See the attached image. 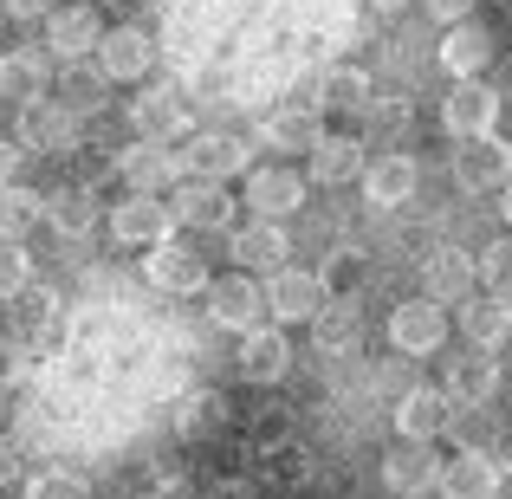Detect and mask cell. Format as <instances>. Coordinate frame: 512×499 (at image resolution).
Segmentation results:
<instances>
[{"instance_id":"1","label":"cell","mask_w":512,"mask_h":499,"mask_svg":"<svg viewBox=\"0 0 512 499\" xmlns=\"http://www.w3.org/2000/svg\"><path fill=\"white\" fill-rule=\"evenodd\" d=\"M389 344L402 350V357H435L441 344H448V312H441V299H402L396 312H389Z\"/></svg>"},{"instance_id":"2","label":"cell","mask_w":512,"mask_h":499,"mask_svg":"<svg viewBox=\"0 0 512 499\" xmlns=\"http://www.w3.org/2000/svg\"><path fill=\"white\" fill-rule=\"evenodd\" d=\"M98 39H104L98 7H85V0H72V7H46V59L78 65V59L98 52Z\"/></svg>"},{"instance_id":"3","label":"cell","mask_w":512,"mask_h":499,"mask_svg":"<svg viewBox=\"0 0 512 499\" xmlns=\"http://www.w3.org/2000/svg\"><path fill=\"white\" fill-rule=\"evenodd\" d=\"M78 137H85V117L65 111L59 98L26 104V117H20V150H39V156H72V150H78Z\"/></svg>"},{"instance_id":"4","label":"cell","mask_w":512,"mask_h":499,"mask_svg":"<svg viewBox=\"0 0 512 499\" xmlns=\"http://www.w3.org/2000/svg\"><path fill=\"white\" fill-rule=\"evenodd\" d=\"M325 279L318 273H299V266H279L273 279H266V318L273 325H305V318L325 312Z\"/></svg>"},{"instance_id":"5","label":"cell","mask_w":512,"mask_h":499,"mask_svg":"<svg viewBox=\"0 0 512 499\" xmlns=\"http://www.w3.org/2000/svg\"><path fill=\"white\" fill-rule=\"evenodd\" d=\"M208 318L214 325H227V331H253V325H266V286L253 273H227V279H214L208 286Z\"/></svg>"},{"instance_id":"6","label":"cell","mask_w":512,"mask_h":499,"mask_svg":"<svg viewBox=\"0 0 512 499\" xmlns=\"http://www.w3.org/2000/svg\"><path fill=\"white\" fill-rule=\"evenodd\" d=\"M175 156H182V175H201V182H227V175H240L253 163L247 137H234V130H201V137Z\"/></svg>"},{"instance_id":"7","label":"cell","mask_w":512,"mask_h":499,"mask_svg":"<svg viewBox=\"0 0 512 499\" xmlns=\"http://www.w3.org/2000/svg\"><path fill=\"white\" fill-rule=\"evenodd\" d=\"M117 175L130 182V195H169V188L182 182V156H175L169 143L137 137L124 156H117Z\"/></svg>"},{"instance_id":"8","label":"cell","mask_w":512,"mask_h":499,"mask_svg":"<svg viewBox=\"0 0 512 499\" xmlns=\"http://www.w3.org/2000/svg\"><path fill=\"white\" fill-rule=\"evenodd\" d=\"M169 214L182 227H201V234H221L227 221H234V195H227L221 182H201V175H188V182L169 188Z\"/></svg>"},{"instance_id":"9","label":"cell","mask_w":512,"mask_h":499,"mask_svg":"<svg viewBox=\"0 0 512 499\" xmlns=\"http://www.w3.org/2000/svg\"><path fill=\"white\" fill-rule=\"evenodd\" d=\"M441 124H448L454 137H487V130L500 124V91L480 85V78H454V91L441 98Z\"/></svg>"},{"instance_id":"10","label":"cell","mask_w":512,"mask_h":499,"mask_svg":"<svg viewBox=\"0 0 512 499\" xmlns=\"http://www.w3.org/2000/svg\"><path fill=\"white\" fill-rule=\"evenodd\" d=\"M454 182L461 188H506L512 182V143L506 137H461L454 150Z\"/></svg>"},{"instance_id":"11","label":"cell","mask_w":512,"mask_h":499,"mask_svg":"<svg viewBox=\"0 0 512 499\" xmlns=\"http://www.w3.org/2000/svg\"><path fill=\"white\" fill-rule=\"evenodd\" d=\"M234 370L247 376V383H279V376L292 370V344H286V331L279 325H253V331H240V350H234Z\"/></svg>"},{"instance_id":"12","label":"cell","mask_w":512,"mask_h":499,"mask_svg":"<svg viewBox=\"0 0 512 499\" xmlns=\"http://www.w3.org/2000/svg\"><path fill=\"white\" fill-rule=\"evenodd\" d=\"M91 59H98L104 78L130 85V78H143V72L156 65V39L143 33V26H111V33L98 39V52H91Z\"/></svg>"},{"instance_id":"13","label":"cell","mask_w":512,"mask_h":499,"mask_svg":"<svg viewBox=\"0 0 512 499\" xmlns=\"http://www.w3.org/2000/svg\"><path fill=\"white\" fill-rule=\"evenodd\" d=\"M454 409H461V402H454L448 389H435V383L409 389V396L396 402V428H402V441H435V435H448V428H454Z\"/></svg>"},{"instance_id":"14","label":"cell","mask_w":512,"mask_h":499,"mask_svg":"<svg viewBox=\"0 0 512 499\" xmlns=\"http://www.w3.org/2000/svg\"><path fill=\"white\" fill-rule=\"evenodd\" d=\"M247 208L253 221H286L305 208V175L292 169H247Z\"/></svg>"},{"instance_id":"15","label":"cell","mask_w":512,"mask_h":499,"mask_svg":"<svg viewBox=\"0 0 512 499\" xmlns=\"http://www.w3.org/2000/svg\"><path fill=\"white\" fill-rule=\"evenodd\" d=\"M383 480H389V493H396V499H422V493H435V480H441L435 441H402L396 454H383Z\"/></svg>"},{"instance_id":"16","label":"cell","mask_w":512,"mask_h":499,"mask_svg":"<svg viewBox=\"0 0 512 499\" xmlns=\"http://www.w3.org/2000/svg\"><path fill=\"white\" fill-rule=\"evenodd\" d=\"M169 227H175V214L156 195H130L111 208V240H124V247H156V240H169Z\"/></svg>"},{"instance_id":"17","label":"cell","mask_w":512,"mask_h":499,"mask_svg":"<svg viewBox=\"0 0 512 499\" xmlns=\"http://www.w3.org/2000/svg\"><path fill=\"white\" fill-rule=\"evenodd\" d=\"M143 273H150V286H163V292H208V260H201L195 247H182V240H156L150 260H143Z\"/></svg>"},{"instance_id":"18","label":"cell","mask_w":512,"mask_h":499,"mask_svg":"<svg viewBox=\"0 0 512 499\" xmlns=\"http://www.w3.org/2000/svg\"><path fill=\"white\" fill-rule=\"evenodd\" d=\"M500 474H506V467L493 461V454L467 448V454H454V461H441L435 493L441 499H493V493H500Z\"/></svg>"},{"instance_id":"19","label":"cell","mask_w":512,"mask_h":499,"mask_svg":"<svg viewBox=\"0 0 512 499\" xmlns=\"http://www.w3.org/2000/svg\"><path fill=\"white\" fill-rule=\"evenodd\" d=\"M130 124H137L150 143L182 137V130H188V98H182V85H150L143 98H130Z\"/></svg>"},{"instance_id":"20","label":"cell","mask_w":512,"mask_h":499,"mask_svg":"<svg viewBox=\"0 0 512 499\" xmlns=\"http://www.w3.org/2000/svg\"><path fill=\"white\" fill-rule=\"evenodd\" d=\"M363 195H370V208H402V201L415 195V182H422V169H415V156H402V150H389V156H376V163H363Z\"/></svg>"},{"instance_id":"21","label":"cell","mask_w":512,"mask_h":499,"mask_svg":"<svg viewBox=\"0 0 512 499\" xmlns=\"http://www.w3.org/2000/svg\"><path fill=\"white\" fill-rule=\"evenodd\" d=\"M52 91V59L46 52H0V98L7 104H39Z\"/></svg>"},{"instance_id":"22","label":"cell","mask_w":512,"mask_h":499,"mask_svg":"<svg viewBox=\"0 0 512 499\" xmlns=\"http://www.w3.org/2000/svg\"><path fill=\"white\" fill-rule=\"evenodd\" d=\"M286 253H292L286 221H247V227L234 234V260H240V273H279V266H286Z\"/></svg>"},{"instance_id":"23","label":"cell","mask_w":512,"mask_h":499,"mask_svg":"<svg viewBox=\"0 0 512 499\" xmlns=\"http://www.w3.org/2000/svg\"><path fill=\"white\" fill-rule=\"evenodd\" d=\"M461 331H467V350H500L506 337H512V305L500 299V292H467V305H461Z\"/></svg>"},{"instance_id":"24","label":"cell","mask_w":512,"mask_h":499,"mask_svg":"<svg viewBox=\"0 0 512 499\" xmlns=\"http://www.w3.org/2000/svg\"><path fill=\"white\" fill-rule=\"evenodd\" d=\"M487 59H493V33L480 20H454L448 39H441V65H448L454 78H480Z\"/></svg>"},{"instance_id":"25","label":"cell","mask_w":512,"mask_h":499,"mask_svg":"<svg viewBox=\"0 0 512 499\" xmlns=\"http://www.w3.org/2000/svg\"><path fill=\"white\" fill-rule=\"evenodd\" d=\"M422 286H428V299H467L474 292V253H461V247H435L428 253V273H422Z\"/></svg>"},{"instance_id":"26","label":"cell","mask_w":512,"mask_h":499,"mask_svg":"<svg viewBox=\"0 0 512 499\" xmlns=\"http://www.w3.org/2000/svg\"><path fill=\"white\" fill-rule=\"evenodd\" d=\"M493 389H500V363H493V350H467V357H454V370H448V396L454 402H493Z\"/></svg>"},{"instance_id":"27","label":"cell","mask_w":512,"mask_h":499,"mask_svg":"<svg viewBox=\"0 0 512 499\" xmlns=\"http://www.w3.org/2000/svg\"><path fill=\"white\" fill-rule=\"evenodd\" d=\"M363 163H370V156H363L357 137H318V150H312V182H325V188L357 182Z\"/></svg>"},{"instance_id":"28","label":"cell","mask_w":512,"mask_h":499,"mask_svg":"<svg viewBox=\"0 0 512 499\" xmlns=\"http://www.w3.org/2000/svg\"><path fill=\"white\" fill-rule=\"evenodd\" d=\"M312 337H318V350H325V357H350V350L363 344V318H357V305L325 299V312L312 318Z\"/></svg>"},{"instance_id":"29","label":"cell","mask_w":512,"mask_h":499,"mask_svg":"<svg viewBox=\"0 0 512 499\" xmlns=\"http://www.w3.org/2000/svg\"><path fill=\"white\" fill-rule=\"evenodd\" d=\"M39 221H46V195H33V188H20V182L0 188V240H13V247H20Z\"/></svg>"},{"instance_id":"30","label":"cell","mask_w":512,"mask_h":499,"mask_svg":"<svg viewBox=\"0 0 512 499\" xmlns=\"http://www.w3.org/2000/svg\"><path fill=\"white\" fill-rule=\"evenodd\" d=\"M46 227L65 234V240L91 234V227H98V201H91L85 188H59V195H46Z\"/></svg>"},{"instance_id":"31","label":"cell","mask_w":512,"mask_h":499,"mask_svg":"<svg viewBox=\"0 0 512 499\" xmlns=\"http://www.w3.org/2000/svg\"><path fill=\"white\" fill-rule=\"evenodd\" d=\"M363 104H370V78L357 65H331L318 78V111H363Z\"/></svg>"},{"instance_id":"32","label":"cell","mask_w":512,"mask_h":499,"mask_svg":"<svg viewBox=\"0 0 512 499\" xmlns=\"http://www.w3.org/2000/svg\"><path fill=\"white\" fill-rule=\"evenodd\" d=\"M318 117L312 111H273L266 117V150H299V156H312L318 150Z\"/></svg>"},{"instance_id":"33","label":"cell","mask_w":512,"mask_h":499,"mask_svg":"<svg viewBox=\"0 0 512 499\" xmlns=\"http://www.w3.org/2000/svg\"><path fill=\"white\" fill-rule=\"evenodd\" d=\"M474 273L487 279V292L512 299V240H487V247L474 253Z\"/></svg>"},{"instance_id":"34","label":"cell","mask_w":512,"mask_h":499,"mask_svg":"<svg viewBox=\"0 0 512 499\" xmlns=\"http://www.w3.org/2000/svg\"><path fill=\"white\" fill-rule=\"evenodd\" d=\"M26 286H33V253L13 247V240H0V305H13Z\"/></svg>"},{"instance_id":"35","label":"cell","mask_w":512,"mask_h":499,"mask_svg":"<svg viewBox=\"0 0 512 499\" xmlns=\"http://www.w3.org/2000/svg\"><path fill=\"white\" fill-rule=\"evenodd\" d=\"M26 499H91V487L78 474H59V467H52V474H33Z\"/></svg>"},{"instance_id":"36","label":"cell","mask_w":512,"mask_h":499,"mask_svg":"<svg viewBox=\"0 0 512 499\" xmlns=\"http://www.w3.org/2000/svg\"><path fill=\"white\" fill-rule=\"evenodd\" d=\"M104 85H111V78H104V72H78V78H65V111H78V117H85V111H98V91Z\"/></svg>"},{"instance_id":"37","label":"cell","mask_w":512,"mask_h":499,"mask_svg":"<svg viewBox=\"0 0 512 499\" xmlns=\"http://www.w3.org/2000/svg\"><path fill=\"white\" fill-rule=\"evenodd\" d=\"M13 305H20V331H46L52 318H59V312H52L59 299H52V292H33V286H26V292H20Z\"/></svg>"},{"instance_id":"38","label":"cell","mask_w":512,"mask_h":499,"mask_svg":"<svg viewBox=\"0 0 512 499\" xmlns=\"http://www.w3.org/2000/svg\"><path fill=\"white\" fill-rule=\"evenodd\" d=\"M266 467H273V480H299L305 474V448L299 441H279V448L266 454Z\"/></svg>"},{"instance_id":"39","label":"cell","mask_w":512,"mask_h":499,"mask_svg":"<svg viewBox=\"0 0 512 499\" xmlns=\"http://www.w3.org/2000/svg\"><path fill=\"white\" fill-rule=\"evenodd\" d=\"M428 13H435L441 26H454V20H474V0H422Z\"/></svg>"},{"instance_id":"40","label":"cell","mask_w":512,"mask_h":499,"mask_svg":"<svg viewBox=\"0 0 512 499\" xmlns=\"http://www.w3.org/2000/svg\"><path fill=\"white\" fill-rule=\"evenodd\" d=\"M143 499H201V493H195V480H182V474H169V480H156V487H150V493H143Z\"/></svg>"},{"instance_id":"41","label":"cell","mask_w":512,"mask_h":499,"mask_svg":"<svg viewBox=\"0 0 512 499\" xmlns=\"http://www.w3.org/2000/svg\"><path fill=\"white\" fill-rule=\"evenodd\" d=\"M201 499H260V493H253V480H214Z\"/></svg>"},{"instance_id":"42","label":"cell","mask_w":512,"mask_h":499,"mask_svg":"<svg viewBox=\"0 0 512 499\" xmlns=\"http://www.w3.org/2000/svg\"><path fill=\"white\" fill-rule=\"evenodd\" d=\"M0 7H7V20H46L52 0H0Z\"/></svg>"},{"instance_id":"43","label":"cell","mask_w":512,"mask_h":499,"mask_svg":"<svg viewBox=\"0 0 512 499\" xmlns=\"http://www.w3.org/2000/svg\"><path fill=\"white\" fill-rule=\"evenodd\" d=\"M20 156H26L20 143H7V137H0V188H7L13 175H20Z\"/></svg>"},{"instance_id":"44","label":"cell","mask_w":512,"mask_h":499,"mask_svg":"<svg viewBox=\"0 0 512 499\" xmlns=\"http://www.w3.org/2000/svg\"><path fill=\"white\" fill-rule=\"evenodd\" d=\"M13 474V448H7V441H0V480H7Z\"/></svg>"},{"instance_id":"45","label":"cell","mask_w":512,"mask_h":499,"mask_svg":"<svg viewBox=\"0 0 512 499\" xmlns=\"http://www.w3.org/2000/svg\"><path fill=\"white\" fill-rule=\"evenodd\" d=\"M500 214H506V227H512V182H506V201H500Z\"/></svg>"},{"instance_id":"46","label":"cell","mask_w":512,"mask_h":499,"mask_svg":"<svg viewBox=\"0 0 512 499\" xmlns=\"http://www.w3.org/2000/svg\"><path fill=\"white\" fill-rule=\"evenodd\" d=\"M370 7H383V13H389V7H402V0H370Z\"/></svg>"},{"instance_id":"47","label":"cell","mask_w":512,"mask_h":499,"mask_svg":"<svg viewBox=\"0 0 512 499\" xmlns=\"http://www.w3.org/2000/svg\"><path fill=\"white\" fill-rule=\"evenodd\" d=\"M85 7H91V0H85Z\"/></svg>"}]
</instances>
